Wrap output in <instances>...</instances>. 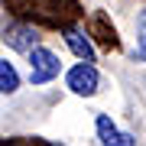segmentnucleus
Returning a JSON list of instances; mask_svg holds the SVG:
<instances>
[{
	"label": "nucleus",
	"mask_w": 146,
	"mask_h": 146,
	"mask_svg": "<svg viewBox=\"0 0 146 146\" xmlns=\"http://www.w3.org/2000/svg\"><path fill=\"white\" fill-rule=\"evenodd\" d=\"M58 72H62V62H58V55L55 52H49V49H29V81L33 84H46V81H52L58 78Z\"/></svg>",
	"instance_id": "obj_1"
},
{
	"label": "nucleus",
	"mask_w": 146,
	"mask_h": 146,
	"mask_svg": "<svg viewBox=\"0 0 146 146\" xmlns=\"http://www.w3.org/2000/svg\"><path fill=\"white\" fill-rule=\"evenodd\" d=\"M65 81H68V88H72L75 94H94L98 91V84H101V75H98V68L88 65V62H81V65H75V68H68V75H65Z\"/></svg>",
	"instance_id": "obj_2"
},
{
	"label": "nucleus",
	"mask_w": 146,
	"mask_h": 146,
	"mask_svg": "<svg viewBox=\"0 0 146 146\" xmlns=\"http://www.w3.org/2000/svg\"><path fill=\"white\" fill-rule=\"evenodd\" d=\"M94 127H98L101 146H136V140H133L130 133H120V130H117V123H114V120H110L107 114H98Z\"/></svg>",
	"instance_id": "obj_3"
},
{
	"label": "nucleus",
	"mask_w": 146,
	"mask_h": 146,
	"mask_svg": "<svg viewBox=\"0 0 146 146\" xmlns=\"http://www.w3.org/2000/svg\"><path fill=\"white\" fill-rule=\"evenodd\" d=\"M3 39H7L10 49H16V52H29V49H36V42H39L36 29L26 26V23H16V26L3 29Z\"/></svg>",
	"instance_id": "obj_4"
},
{
	"label": "nucleus",
	"mask_w": 146,
	"mask_h": 146,
	"mask_svg": "<svg viewBox=\"0 0 146 146\" xmlns=\"http://www.w3.org/2000/svg\"><path fill=\"white\" fill-rule=\"evenodd\" d=\"M65 42H68V49H72L81 62H88V65L94 62V46H91V39L84 36L81 29H72V26H68L65 29Z\"/></svg>",
	"instance_id": "obj_5"
},
{
	"label": "nucleus",
	"mask_w": 146,
	"mask_h": 146,
	"mask_svg": "<svg viewBox=\"0 0 146 146\" xmlns=\"http://www.w3.org/2000/svg\"><path fill=\"white\" fill-rule=\"evenodd\" d=\"M20 88V75L10 62H0V94H13Z\"/></svg>",
	"instance_id": "obj_6"
},
{
	"label": "nucleus",
	"mask_w": 146,
	"mask_h": 146,
	"mask_svg": "<svg viewBox=\"0 0 146 146\" xmlns=\"http://www.w3.org/2000/svg\"><path fill=\"white\" fill-rule=\"evenodd\" d=\"M136 58L146 62V10L140 13V23H136Z\"/></svg>",
	"instance_id": "obj_7"
}]
</instances>
